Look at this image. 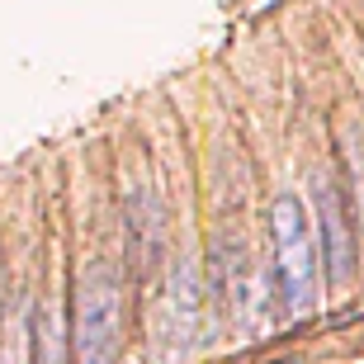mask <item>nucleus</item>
Returning a JSON list of instances; mask_svg holds the SVG:
<instances>
[{"label": "nucleus", "instance_id": "nucleus-1", "mask_svg": "<svg viewBox=\"0 0 364 364\" xmlns=\"http://www.w3.org/2000/svg\"><path fill=\"white\" fill-rule=\"evenodd\" d=\"M123 279L109 260H90L76 279V322H71V350L76 364H114L123 350Z\"/></svg>", "mask_w": 364, "mask_h": 364}, {"label": "nucleus", "instance_id": "nucleus-2", "mask_svg": "<svg viewBox=\"0 0 364 364\" xmlns=\"http://www.w3.org/2000/svg\"><path fill=\"white\" fill-rule=\"evenodd\" d=\"M270 246H274V274H279V294L289 312H312L322 294V265H317V237L294 194H279L270 203Z\"/></svg>", "mask_w": 364, "mask_h": 364}, {"label": "nucleus", "instance_id": "nucleus-3", "mask_svg": "<svg viewBox=\"0 0 364 364\" xmlns=\"http://www.w3.org/2000/svg\"><path fill=\"white\" fill-rule=\"evenodd\" d=\"M213 298L223 317H232L237 326L251 322V312H260V298H265V279H260L256 260H251V246L242 242V232H223L213 246Z\"/></svg>", "mask_w": 364, "mask_h": 364}, {"label": "nucleus", "instance_id": "nucleus-4", "mask_svg": "<svg viewBox=\"0 0 364 364\" xmlns=\"http://www.w3.org/2000/svg\"><path fill=\"white\" fill-rule=\"evenodd\" d=\"M312 199H317V218H322V246H326V284L346 294L355 279V232H350V213L341 199V185L326 171L312 176Z\"/></svg>", "mask_w": 364, "mask_h": 364}, {"label": "nucleus", "instance_id": "nucleus-5", "mask_svg": "<svg viewBox=\"0 0 364 364\" xmlns=\"http://www.w3.org/2000/svg\"><path fill=\"white\" fill-rule=\"evenodd\" d=\"M128 251H133V274L137 279H151L156 265L166 256V208L161 199L151 194V189H137L133 199H128Z\"/></svg>", "mask_w": 364, "mask_h": 364}, {"label": "nucleus", "instance_id": "nucleus-6", "mask_svg": "<svg viewBox=\"0 0 364 364\" xmlns=\"http://www.w3.org/2000/svg\"><path fill=\"white\" fill-rule=\"evenodd\" d=\"M203 308H208V289H203V270L194 256H180L176 270H171V298H166V322H171V336L180 346H194L203 326Z\"/></svg>", "mask_w": 364, "mask_h": 364}, {"label": "nucleus", "instance_id": "nucleus-7", "mask_svg": "<svg viewBox=\"0 0 364 364\" xmlns=\"http://www.w3.org/2000/svg\"><path fill=\"white\" fill-rule=\"evenodd\" d=\"M28 360H33V364H62V308H57L53 294L38 303L33 341H28Z\"/></svg>", "mask_w": 364, "mask_h": 364}, {"label": "nucleus", "instance_id": "nucleus-8", "mask_svg": "<svg viewBox=\"0 0 364 364\" xmlns=\"http://www.w3.org/2000/svg\"><path fill=\"white\" fill-rule=\"evenodd\" d=\"M28 341H33V322H28V303L19 298L14 312L5 317V336H0V364H28Z\"/></svg>", "mask_w": 364, "mask_h": 364}, {"label": "nucleus", "instance_id": "nucleus-9", "mask_svg": "<svg viewBox=\"0 0 364 364\" xmlns=\"http://www.w3.org/2000/svg\"><path fill=\"white\" fill-rule=\"evenodd\" d=\"M350 185L360 199V242H364V137H355V156H350Z\"/></svg>", "mask_w": 364, "mask_h": 364}]
</instances>
